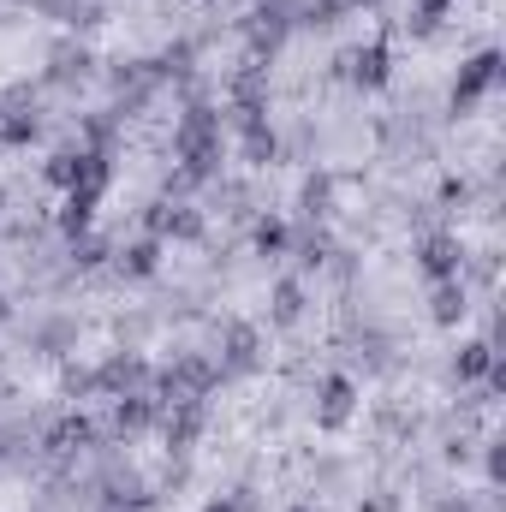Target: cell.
Listing matches in <instances>:
<instances>
[{
  "mask_svg": "<svg viewBox=\"0 0 506 512\" xmlns=\"http://www.w3.org/2000/svg\"><path fill=\"white\" fill-rule=\"evenodd\" d=\"M6 316H12V310H6V298H0V322H6Z\"/></svg>",
  "mask_w": 506,
  "mask_h": 512,
  "instance_id": "f546056e",
  "label": "cell"
},
{
  "mask_svg": "<svg viewBox=\"0 0 506 512\" xmlns=\"http://www.w3.org/2000/svg\"><path fill=\"white\" fill-rule=\"evenodd\" d=\"M298 316H304V280H292V274H286V280H274V322H280V328H292Z\"/></svg>",
  "mask_w": 506,
  "mask_h": 512,
  "instance_id": "d6986e66",
  "label": "cell"
},
{
  "mask_svg": "<svg viewBox=\"0 0 506 512\" xmlns=\"http://www.w3.org/2000/svg\"><path fill=\"white\" fill-rule=\"evenodd\" d=\"M495 358H501L495 340H465L459 358H453V376H459V382H483V376L495 370Z\"/></svg>",
  "mask_w": 506,
  "mask_h": 512,
  "instance_id": "9a60e30c",
  "label": "cell"
},
{
  "mask_svg": "<svg viewBox=\"0 0 506 512\" xmlns=\"http://www.w3.org/2000/svg\"><path fill=\"white\" fill-rule=\"evenodd\" d=\"M42 179L60 185V191H72V179H78V149H54L48 167H42Z\"/></svg>",
  "mask_w": 506,
  "mask_h": 512,
  "instance_id": "7402d4cb",
  "label": "cell"
},
{
  "mask_svg": "<svg viewBox=\"0 0 506 512\" xmlns=\"http://www.w3.org/2000/svg\"><path fill=\"white\" fill-rule=\"evenodd\" d=\"M96 203H102V197H90V191H66V209H60V227H66L72 239H84V233H90V221H96Z\"/></svg>",
  "mask_w": 506,
  "mask_h": 512,
  "instance_id": "e0dca14e",
  "label": "cell"
},
{
  "mask_svg": "<svg viewBox=\"0 0 506 512\" xmlns=\"http://www.w3.org/2000/svg\"><path fill=\"white\" fill-rule=\"evenodd\" d=\"M298 262H304V268L328 262V233H304V239H298Z\"/></svg>",
  "mask_w": 506,
  "mask_h": 512,
  "instance_id": "cb8c5ba5",
  "label": "cell"
},
{
  "mask_svg": "<svg viewBox=\"0 0 506 512\" xmlns=\"http://www.w3.org/2000/svg\"><path fill=\"white\" fill-rule=\"evenodd\" d=\"M203 423H209L203 399H173V405H161V441H167V453H191L197 435H203Z\"/></svg>",
  "mask_w": 506,
  "mask_h": 512,
  "instance_id": "277c9868",
  "label": "cell"
},
{
  "mask_svg": "<svg viewBox=\"0 0 506 512\" xmlns=\"http://www.w3.org/2000/svg\"><path fill=\"white\" fill-rule=\"evenodd\" d=\"M506 477V453H501V441H489V483H501Z\"/></svg>",
  "mask_w": 506,
  "mask_h": 512,
  "instance_id": "484cf974",
  "label": "cell"
},
{
  "mask_svg": "<svg viewBox=\"0 0 506 512\" xmlns=\"http://www.w3.org/2000/svg\"><path fill=\"white\" fill-rule=\"evenodd\" d=\"M328 203H334V179H328V173L304 179V215H310V221H322V215H328Z\"/></svg>",
  "mask_w": 506,
  "mask_h": 512,
  "instance_id": "603a6c76",
  "label": "cell"
},
{
  "mask_svg": "<svg viewBox=\"0 0 506 512\" xmlns=\"http://www.w3.org/2000/svg\"><path fill=\"white\" fill-rule=\"evenodd\" d=\"M471 316V292H465V280H441L435 292H429V322L435 328H459Z\"/></svg>",
  "mask_w": 506,
  "mask_h": 512,
  "instance_id": "7c38bea8",
  "label": "cell"
},
{
  "mask_svg": "<svg viewBox=\"0 0 506 512\" xmlns=\"http://www.w3.org/2000/svg\"><path fill=\"white\" fill-rule=\"evenodd\" d=\"M90 441H96V417H84V411H66V417L42 435V447H48V453H84Z\"/></svg>",
  "mask_w": 506,
  "mask_h": 512,
  "instance_id": "4fadbf2b",
  "label": "cell"
},
{
  "mask_svg": "<svg viewBox=\"0 0 506 512\" xmlns=\"http://www.w3.org/2000/svg\"><path fill=\"white\" fill-rule=\"evenodd\" d=\"M102 256H108V245H102V239H90V233H84V239L72 245V262H78V268H96Z\"/></svg>",
  "mask_w": 506,
  "mask_h": 512,
  "instance_id": "d4e9b609",
  "label": "cell"
},
{
  "mask_svg": "<svg viewBox=\"0 0 506 512\" xmlns=\"http://www.w3.org/2000/svg\"><path fill=\"white\" fill-rule=\"evenodd\" d=\"M221 149H227V120H221L209 102H191V108L179 114V126H173V155L185 161L191 179H209L215 161H221Z\"/></svg>",
  "mask_w": 506,
  "mask_h": 512,
  "instance_id": "6da1fadb",
  "label": "cell"
},
{
  "mask_svg": "<svg viewBox=\"0 0 506 512\" xmlns=\"http://www.w3.org/2000/svg\"><path fill=\"white\" fill-rule=\"evenodd\" d=\"M465 197H471V185H465V179H447V185H441V203H465Z\"/></svg>",
  "mask_w": 506,
  "mask_h": 512,
  "instance_id": "4316f807",
  "label": "cell"
},
{
  "mask_svg": "<svg viewBox=\"0 0 506 512\" xmlns=\"http://www.w3.org/2000/svg\"><path fill=\"white\" fill-rule=\"evenodd\" d=\"M256 358H262V334L251 322H227V334H221V376H245V370H256Z\"/></svg>",
  "mask_w": 506,
  "mask_h": 512,
  "instance_id": "52a82bcc",
  "label": "cell"
},
{
  "mask_svg": "<svg viewBox=\"0 0 506 512\" xmlns=\"http://www.w3.org/2000/svg\"><path fill=\"white\" fill-rule=\"evenodd\" d=\"M233 114H268V66L262 60H251L233 78Z\"/></svg>",
  "mask_w": 506,
  "mask_h": 512,
  "instance_id": "5bb4252c",
  "label": "cell"
},
{
  "mask_svg": "<svg viewBox=\"0 0 506 512\" xmlns=\"http://www.w3.org/2000/svg\"><path fill=\"white\" fill-rule=\"evenodd\" d=\"M155 382V370L137 358V352H114L102 370H96V393H108V399H126V393H149Z\"/></svg>",
  "mask_w": 506,
  "mask_h": 512,
  "instance_id": "5b68a950",
  "label": "cell"
},
{
  "mask_svg": "<svg viewBox=\"0 0 506 512\" xmlns=\"http://www.w3.org/2000/svg\"><path fill=\"white\" fill-rule=\"evenodd\" d=\"M417 268H423V280H429V286L459 280V274H465V245H459L453 233H429V239L417 245Z\"/></svg>",
  "mask_w": 506,
  "mask_h": 512,
  "instance_id": "8992f818",
  "label": "cell"
},
{
  "mask_svg": "<svg viewBox=\"0 0 506 512\" xmlns=\"http://www.w3.org/2000/svg\"><path fill=\"white\" fill-rule=\"evenodd\" d=\"M364 6H381V0H310L304 18H316V24H340L346 12H364Z\"/></svg>",
  "mask_w": 506,
  "mask_h": 512,
  "instance_id": "44dd1931",
  "label": "cell"
},
{
  "mask_svg": "<svg viewBox=\"0 0 506 512\" xmlns=\"http://www.w3.org/2000/svg\"><path fill=\"white\" fill-rule=\"evenodd\" d=\"M143 227H149V239H179V245H197L203 239V215L191 203H167V197L143 209Z\"/></svg>",
  "mask_w": 506,
  "mask_h": 512,
  "instance_id": "3957f363",
  "label": "cell"
},
{
  "mask_svg": "<svg viewBox=\"0 0 506 512\" xmlns=\"http://www.w3.org/2000/svg\"><path fill=\"white\" fill-rule=\"evenodd\" d=\"M36 131H42V120H36V114H24V108H12V114H6V108H0V143H6V149L36 143Z\"/></svg>",
  "mask_w": 506,
  "mask_h": 512,
  "instance_id": "ffe728a7",
  "label": "cell"
},
{
  "mask_svg": "<svg viewBox=\"0 0 506 512\" xmlns=\"http://www.w3.org/2000/svg\"><path fill=\"white\" fill-rule=\"evenodd\" d=\"M292 512H310V507H292Z\"/></svg>",
  "mask_w": 506,
  "mask_h": 512,
  "instance_id": "4dcf8cb0",
  "label": "cell"
},
{
  "mask_svg": "<svg viewBox=\"0 0 506 512\" xmlns=\"http://www.w3.org/2000/svg\"><path fill=\"white\" fill-rule=\"evenodd\" d=\"M155 417H161L155 393H126V399H114V417H108V423H114V435H120V441H131V435H143Z\"/></svg>",
  "mask_w": 506,
  "mask_h": 512,
  "instance_id": "30bf717a",
  "label": "cell"
},
{
  "mask_svg": "<svg viewBox=\"0 0 506 512\" xmlns=\"http://www.w3.org/2000/svg\"><path fill=\"white\" fill-rule=\"evenodd\" d=\"M233 126L245 137V161H251V167H268V161L280 155V137L268 126V114H233Z\"/></svg>",
  "mask_w": 506,
  "mask_h": 512,
  "instance_id": "8fae6325",
  "label": "cell"
},
{
  "mask_svg": "<svg viewBox=\"0 0 506 512\" xmlns=\"http://www.w3.org/2000/svg\"><path fill=\"white\" fill-rule=\"evenodd\" d=\"M239 507H245L239 495H221V501H209V507H203V512H239Z\"/></svg>",
  "mask_w": 506,
  "mask_h": 512,
  "instance_id": "83f0119b",
  "label": "cell"
},
{
  "mask_svg": "<svg viewBox=\"0 0 506 512\" xmlns=\"http://www.w3.org/2000/svg\"><path fill=\"white\" fill-rule=\"evenodd\" d=\"M441 512H477L471 501H441Z\"/></svg>",
  "mask_w": 506,
  "mask_h": 512,
  "instance_id": "f1b7e54d",
  "label": "cell"
},
{
  "mask_svg": "<svg viewBox=\"0 0 506 512\" xmlns=\"http://www.w3.org/2000/svg\"><path fill=\"white\" fill-rule=\"evenodd\" d=\"M340 66H352L346 78H352L358 90H381V84L393 78V48H387V42H381V36H376V42H364L358 54H346Z\"/></svg>",
  "mask_w": 506,
  "mask_h": 512,
  "instance_id": "ba28073f",
  "label": "cell"
},
{
  "mask_svg": "<svg viewBox=\"0 0 506 512\" xmlns=\"http://www.w3.org/2000/svg\"><path fill=\"white\" fill-rule=\"evenodd\" d=\"M352 405H358V382L352 376H328L322 382V405H316V429H346L352 423Z\"/></svg>",
  "mask_w": 506,
  "mask_h": 512,
  "instance_id": "9c48e42d",
  "label": "cell"
},
{
  "mask_svg": "<svg viewBox=\"0 0 506 512\" xmlns=\"http://www.w3.org/2000/svg\"><path fill=\"white\" fill-rule=\"evenodd\" d=\"M120 268H126L131 280H149L161 268V239H131L126 251H120Z\"/></svg>",
  "mask_w": 506,
  "mask_h": 512,
  "instance_id": "2e32d148",
  "label": "cell"
},
{
  "mask_svg": "<svg viewBox=\"0 0 506 512\" xmlns=\"http://www.w3.org/2000/svg\"><path fill=\"white\" fill-rule=\"evenodd\" d=\"M286 245H292V227H286L280 215H262V221L251 227V251L256 256H280Z\"/></svg>",
  "mask_w": 506,
  "mask_h": 512,
  "instance_id": "ac0fdd59",
  "label": "cell"
},
{
  "mask_svg": "<svg viewBox=\"0 0 506 512\" xmlns=\"http://www.w3.org/2000/svg\"><path fill=\"white\" fill-rule=\"evenodd\" d=\"M501 72H506V60H501V48H483V54H471L465 66H459V78H453V114H471L495 84H501Z\"/></svg>",
  "mask_w": 506,
  "mask_h": 512,
  "instance_id": "7a4b0ae2",
  "label": "cell"
}]
</instances>
